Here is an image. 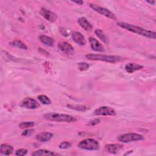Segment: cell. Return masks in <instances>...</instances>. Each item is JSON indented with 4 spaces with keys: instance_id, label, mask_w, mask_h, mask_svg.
<instances>
[{
    "instance_id": "8fae6325",
    "label": "cell",
    "mask_w": 156,
    "mask_h": 156,
    "mask_svg": "<svg viewBox=\"0 0 156 156\" xmlns=\"http://www.w3.org/2000/svg\"><path fill=\"white\" fill-rule=\"evenodd\" d=\"M89 42L90 44V46L92 50L97 52H103L104 51V47L102 44L99 42L96 38L93 37L89 38Z\"/></svg>"
},
{
    "instance_id": "d4e9b609",
    "label": "cell",
    "mask_w": 156,
    "mask_h": 156,
    "mask_svg": "<svg viewBox=\"0 0 156 156\" xmlns=\"http://www.w3.org/2000/svg\"><path fill=\"white\" fill-rule=\"evenodd\" d=\"M78 68L80 71H85L89 68V65L85 62H81L78 63Z\"/></svg>"
},
{
    "instance_id": "f1b7e54d",
    "label": "cell",
    "mask_w": 156,
    "mask_h": 156,
    "mask_svg": "<svg viewBox=\"0 0 156 156\" xmlns=\"http://www.w3.org/2000/svg\"><path fill=\"white\" fill-rule=\"evenodd\" d=\"M100 122H101V120L99 118H96V119H94L89 121L88 125H89V126H95V125L99 124Z\"/></svg>"
},
{
    "instance_id": "4fadbf2b",
    "label": "cell",
    "mask_w": 156,
    "mask_h": 156,
    "mask_svg": "<svg viewBox=\"0 0 156 156\" xmlns=\"http://www.w3.org/2000/svg\"><path fill=\"white\" fill-rule=\"evenodd\" d=\"M122 149V145L119 144H108L105 145V150L110 154H117Z\"/></svg>"
},
{
    "instance_id": "4dcf8cb0",
    "label": "cell",
    "mask_w": 156,
    "mask_h": 156,
    "mask_svg": "<svg viewBox=\"0 0 156 156\" xmlns=\"http://www.w3.org/2000/svg\"><path fill=\"white\" fill-rule=\"evenodd\" d=\"M146 2H147V3H149V4H154L155 3V1H146Z\"/></svg>"
},
{
    "instance_id": "484cf974",
    "label": "cell",
    "mask_w": 156,
    "mask_h": 156,
    "mask_svg": "<svg viewBox=\"0 0 156 156\" xmlns=\"http://www.w3.org/2000/svg\"><path fill=\"white\" fill-rule=\"evenodd\" d=\"M27 151L26 149H18L15 152V155L18 156H23L27 154Z\"/></svg>"
},
{
    "instance_id": "7c38bea8",
    "label": "cell",
    "mask_w": 156,
    "mask_h": 156,
    "mask_svg": "<svg viewBox=\"0 0 156 156\" xmlns=\"http://www.w3.org/2000/svg\"><path fill=\"white\" fill-rule=\"evenodd\" d=\"M72 38L74 42L79 45L83 46L86 43V40L84 36L79 32H73L72 34Z\"/></svg>"
},
{
    "instance_id": "7402d4cb",
    "label": "cell",
    "mask_w": 156,
    "mask_h": 156,
    "mask_svg": "<svg viewBox=\"0 0 156 156\" xmlns=\"http://www.w3.org/2000/svg\"><path fill=\"white\" fill-rule=\"evenodd\" d=\"M38 99L42 104H44V105H48L51 103V99L47 96L44 94L39 95L38 96Z\"/></svg>"
},
{
    "instance_id": "ba28073f",
    "label": "cell",
    "mask_w": 156,
    "mask_h": 156,
    "mask_svg": "<svg viewBox=\"0 0 156 156\" xmlns=\"http://www.w3.org/2000/svg\"><path fill=\"white\" fill-rule=\"evenodd\" d=\"M21 106L28 109H35L39 107L40 104L34 99L31 98H26L22 101Z\"/></svg>"
},
{
    "instance_id": "ffe728a7",
    "label": "cell",
    "mask_w": 156,
    "mask_h": 156,
    "mask_svg": "<svg viewBox=\"0 0 156 156\" xmlns=\"http://www.w3.org/2000/svg\"><path fill=\"white\" fill-rule=\"evenodd\" d=\"M95 34L96 35V36L101 40L102 41V42H104V43H108V40L107 37L105 36V35L104 34V32L100 30V29H96L94 31Z\"/></svg>"
},
{
    "instance_id": "5b68a950",
    "label": "cell",
    "mask_w": 156,
    "mask_h": 156,
    "mask_svg": "<svg viewBox=\"0 0 156 156\" xmlns=\"http://www.w3.org/2000/svg\"><path fill=\"white\" fill-rule=\"evenodd\" d=\"M118 141L122 143H130L132 141H137L144 140V136L140 134L136 133H128L120 135L118 137Z\"/></svg>"
},
{
    "instance_id": "277c9868",
    "label": "cell",
    "mask_w": 156,
    "mask_h": 156,
    "mask_svg": "<svg viewBox=\"0 0 156 156\" xmlns=\"http://www.w3.org/2000/svg\"><path fill=\"white\" fill-rule=\"evenodd\" d=\"M78 146L82 149L88 151H95L98 150L99 148V143L94 139L93 138H87L81 141Z\"/></svg>"
},
{
    "instance_id": "e0dca14e",
    "label": "cell",
    "mask_w": 156,
    "mask_h": 156,
    "mask_svg": "<svg viewBox=\"0 0 156 156\" xmlns=\"http://www.w3.org/2000/svg\"><path fill=\"white\" fill-rule=\"evenodd\" d=\"M1 154L4 155H11L13 152V147L8 144H2L0 147Z\"/></svg>"
},
{
    "instance_id": "30bf717a",
    "label": "cell",
    "mask_w": 156,
    "mask_h": 156,
    "mask_svg": "<svg viewBox=\"0 0 156 156\" xmlns=\"http://www.w3.org/2000/svg\"><path fill=\"white\" fill-rule=\"evenodd\" d=\"M40 13L46 20L51 22H54L57 18V16L55 13L45 8H41Z\"/></svg>"
},
{
    "instance_id": "d6986e66",
    "label": "cell",
    "mask_w": 156,
    "mask_h": 156,
    "mask_svg": "<svg viewBox=\"0 0 156 156\" xmlns=\"http://www.w3.org/2000/svg\"><path fill=\"white\" fill-rule=\"evenodd\" d=\"M32 155H35V156H41V155H56V154H55L54 152L48 151V150H46V149H39L37 150L35 152H34L32 154Z\"/></svg>"
},
{
    "instance_id": "8992f818",
    "label": "cell",
    "mask_w": 156,
    "mask_h": 156,
    "mask_svg": "<svg viewBox=\"0 0 156 156\" xmlns=\"http://www.w3.org/2000/svg\"><path fill=\"white\" fill-rule=\"evenodd\" d=\"M89 5L93 10H94L96 12L100 13L101 15H104L110 19L113 20H115L116 19V17L113 13H112L109 10H108L104 7H101V6H99L96 4H93V3L90 4Z\"/></svg>"
},
{
    "instance_id": "6da1fadb",
    "label": "cell",
    "mask_w": 156,
    "mask_h": 156,
    "mask_svg": "<svg viewBox=\"0 0 156 156\" xmlns=\"http://www.w3.org/2000/svg\"><path fill=\"white\" fill-rule=\"evenodd\" d=\"M117 25L130 32L152 39H155V32L124 22H119Z\"/></svg>"
},
{
    "instance_id": "3957f363",
    "label": "cell",
    "mask_w": 156,
    "mask_h": 156,
    "mask_svg": "<svg viewBox=\"0 0 156 156\" xmlns=\"http://www.w3.org/2000/svg\"><path fill=\"white\" fill-rule=\"evenodd\" d=\"M86 58L90 60H99L103 61L105 62L109 63H115L118 62L121 57L115 55H102V54H89L85 55Z\"/></svg>"
},
{
    "instance_id": "9a60e30c",
    "label": "cell",
    "mask_w": 156,
    "mask_h": 156,
    "mask_svg": "<svg viewBox=\"0 0 156 156\" xmlns=\"http://www.w3.org/2000/svg\"><path fill=\"white\" fill-rule=\"evenodd\" d=\"M77 22L80 26L86 31H90L92 29V25L85 17H80L78 19Z\"/></svg>"
},
{
    "instance_id": "603a6c76",
    "label": "cell",
    "mask_w": 156,
    "mask_h": 156,
    "mask_svg": "<svg viewBox=\"0 0 156 156\" xmlns=\"http://www.w3.org/2000/svg\"><path fill=\"white\" fill-rule=\"evenodd\" d=\"M35 126L34 122L32 121H26V122H22L19 124V127L21 129H27L32 127Z\"/></svg>"
},
{
    "instance_id": "4316f807",
    "label": "cell",
    "mask_w": 156,
    "mask_h": 156,
    "mask_svg": "<svg viewBox=\"0 0 156 156\" xmlns=\"http://www.w3.org/2000/svg\"><path fill=\"white\" fill-rule=\"evenodd\" d=\"M71 147V143H69L68 141H63L62 142L60 145L59 147L62 149H68V147Z\"/></svg>"
},
{
    "instance_id": "cb8c5ba5",
    "label": "cell",
    "mask_w": 156,
    "mask_h": 156,
    "mask_svg": "<svg viewBox=\"0 0 156 156\" xmlns=\"http://www.w3.org/2000/svg\"><path fill=\"white\" fill-rule=\"evenodd\" d=\"M69 108L76 110L77 111H85L87 110V107L85 105H67Z\"/></svg>"
},
{
    "instance_id": "f546056e",
    "label": "cell",
    "mask_w": 156,
    "mask_h": 156,
    "mask_svg": "<svg viewBox=\"0 0 156 156\" xmlns=\"http://www.w3.org/2000/svg\"><path fill=\"white\" fill-rule=\"evenodd\" d=\"M73 2H74V3L78 4H79V5H82V4H83V2L82 1H73Z\"/></svg>"
},
{
    "instance_id": "52a82bcc",
    "label": "cell",
    "mask_w": 156,
    "mask_h": 156,
    "mask_svg": "<svg viewBox=\"0 0 156 156\" xmlns=\"http://www.w3.org/2000/svg\"><path fill=\"white\" fill-rule=\"evenodd\" d=\"M93 114L95 116H115L116 112L110 107L102 106L96 108L94 111Z\"/></svg>"
},
{
    "instance_id": "7a4b0ae2",
    "label": "cell",
    "mask_w": 156,
    "mask_h": 156,
    "mask_svg": "<svg viewBox=\"0 0 156 156\" xmlns=\"http://www.w3.org/2000/svg\"><path fill=\"white\" fill-rule=\"evenodd\" d=\"M45 119L50 121H62V122H74L77 121V119L69 115L57 113H49L44 115Z\"/></svg>"
},
{
    "instance_id": "2e32d148",
    "label": "cell",
    "mask_w": 156,
    "mask_h": 156,
    "mask_svg": "<svg viewBox=\"0 0 156 156\" xmlns=\"http://www.w3.org/2000/svg\"><path fill=\"white\" fill-rule=\"evenodd\" d=\"M52 133L50 132H43L38 133L36 135V139L40 142H46L49 141L52 137Z\"/></svg>"
},
{
    "instance_id": "44dd1931",
    "label": "cell",
    "mask_w": 156,
    "mask_h": 156,
    "mask_svg": "<svg viewBox=\"0 0 156 156\" xmlns=\"http://www.w3.org/2000/svg\"><path fill=\"white\" fill-rule=\"evenodd\" d=\"M10 44L13 46H15V47H17L18 48H20L21 49H25L26 50V49H27V46L23 42H22L20 40H14V41H13L12 42L10 43Z\"/></svg>"
},
{
    "instance_id": "83f0119b",
    "label": "cell",
    "mask_w": 156,
    "mask_h": 156,
    "mask_svg": "<svg viewBox=\"0 0 156 156\" xmlns=\"http://www.w3.org/2000/svg\"><path fill=\"white\" fill-rule=\"evenodd\" d=\"M34 132V129H27L24 130L23 132H22V135L23 136H30L32 135Z\"/></svg>"
},
{
    "instance_id": "5bb4252c",
    "label": "cell",
    "mask_w": 156,
    "mask_h": 156,
    "mask_svg": "<svg viewBox=\"0 0 156 156\" xmlns=\"http://www.w3.org/2000/svg\"><path fill=\"white\" fill-rule=\"evenodd\" d=\"M143 68V66L136 63H128L125 66L126 71L129 73H133V72L140 70Z\"/></svg>"
},
{
    "instance_id": "ac0fdd59",
    "label": "cell",
    "mask_w": 156,
    "mask_h": 156,
    "mask_svg": "<svg viewBox=\"0 0 156 156\" xmlns=\"http://www.w3.org/2000/svg\"><path fill=\"white\" fill-rule=\"evenodd\" d=\"M39 39H40V41L43 44H44L46 46H53L54 43V40L51 37H49L48 36L44 35H40V37H39Z\"/></svg>"
},
{
    "instance_id": "9c48e42d",
    "label": "cell",
    "mask_w": 156,
    "mask_h": 156,
    "mask_svg": "<svg viewBox=\"0 0 156 156\" xmlns=\"http://www.w3.org/2000/svg\"><path fill=\"white\" fill-rule=\"evenodd\" d=\"M58 49L63 53L67 55H73L74 54V48L66 41H62L58 44Z\"/></svg>"
}]
</instances>
